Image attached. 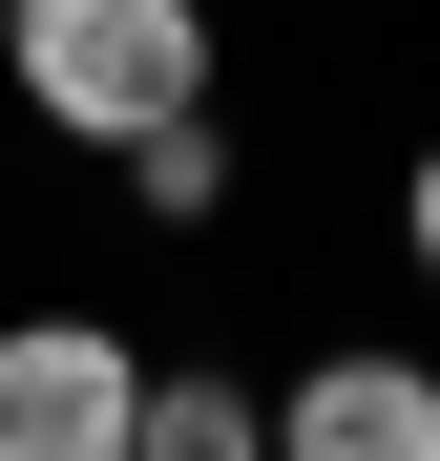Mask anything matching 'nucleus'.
<instances>
[{"label":"nucleus","mask_w":440,"mask_h":461,"mask_svg":"<svg viewBox=\"0 0 440 461\" xmlns=\"http://www.w3.org/2000/svg\"><path fill=\"white\" fill-rule=\"evenodd\" d=\"M0 85L63 147H126V126L210 105V0H0Z\"/></svg>","instance_id":"f257e3e1"},{"label":"nucleus","mask_w":440,"mask_h":461,"mask_svg":"<svg viewBox=\"0 0 440 461\" xmlns=\"http://www.w3.org/2000/svg\"><path fill=\"white\" fill-rule=\"evenodd\" d=\"M126 440H147L126 315H0V461H126Z\"/></svg>","instance_id":"f03ea898"},{"label":"nucleus","mask_w":440,"mask_h":461,"mask_svg":"<svg viewBox=\"0 0 440 461\" xmlns=\"http://www.w3.org/2000/svg\"><path fill=\"white\" fill-rule=\"evenodd\" d=\"M273 440H293V461H440V377H419V357H315V377L273 399Z\"/></svg>","instance_id":"7ed1b4c3"},{"label":"nucleus","mask_w":440,"mask_h":461,"mask_svg":"<svg viewBox=\"0 0 440 461\" xmlns=\"http://www.w3.org/2000/svg\"><path fill=\"white\" fill-rule=\"evenodd\" d=\"M252 440H273L252 377H147V440H126V461H252Z\"/></svg>","instance_id":"20e7f679"},{"label":"nucleus","mask_w":440,"mask_h":461,"mask_svg":"<svg viewBox=\"0 0 440 461\" xmlns=\"http://www.w3.org/2000/svg\"><path fill=\"white\" fill-rule=\"evenodd\" d=\"M126 189L168 210V230H189V210H231V147H210V105H168V126H126Z\"/></svg>","instance_id":"39448f33"},{"label":"nucleus","mask_w":440,"mask_h":461,"mask_svg":"<svg viewBox=\"0 0 440 461\" xmlns=\"http://www.w3.org/2000/svg\"><path fill=\"white\" fill-rule=\"evenodd\" d=\"M399 230H419V273H440V147H419V189H399Z\"/></svg>","instance_id":"423d86ee"}]
</instances>
